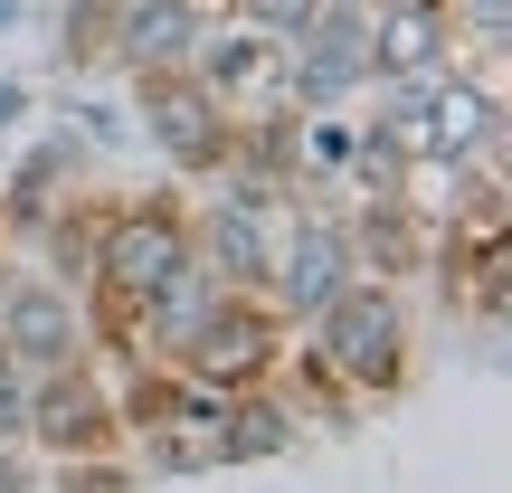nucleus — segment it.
<instances>
[{
  "instance_id": "obj_1",
  "label": "nucleus",
  "mask_w": 512,
  "mask_h": 493,
  "mask_svg": "<svg viewBox=\"0 0 512 493\" xmlns=\"http://www.w3.org/2000/svg\"><path fill=\"white\" fill-rule=\"evenodd\" d=\"M181 266H200V247H190V190H181V181L105 190L95 256H86V285H76V294H86V342L114 361L124 332H133V313H143Z\"/></svg>"
},
{
  "instance_id": "obj_2",
  "label": "nucleus",
  "mask_w": 512,
  "mask_h": 493,
  "mask_svg": "<svg viewBox=\"0 0 512 493\" xmlns=\"http://www.w3.org/2000/svg\"><path fill=\"white\" fill-rule=\"evenodd\" d=\"M304 351L351 389L361 408L408 399L418 380V332H408V285H380V275H351L323 313L304 323Z\"/></svg>"
},
{
  "instance_id": "obj_3",
  "label": "nucleus",
  "mask_w": 512,
  "mask_h": 493,
  "mask_svg": "<svg viewBox=\"0 0 512 493\" xmlns=\"http://www.w3.org/2000/svg\"><path fill=\"white\" fill-rule=\"evenodd\" d=\"M285 351H294V323L266 304V294H238V285H228L219 304L171 342V370H181L190 389H209V399H238V389H256V380L285 370Z\"/></svg>"
},
{
  "instance_id": "obj_4",
  "label": "nucleus",
  "mask_w": 512,
  "mask_h": 493,
  "mask_svg": "<svg viewBox=\"0 0 512 493\" xmlns=\"http://www.w3.org/2000/svg\"><path fill=\"white\" fill-rule=\"evenodd\" d=\"M19 446L38 465H67V456H124V418H114V380L105 361H57L29 370V418H19Z\"/></svg>"
},
{
  "instance_id": "obj_5",
  "label": "nucleus",
  "mask_w": 512,
  "mask_h": 493,
  "mask_svg": "<svg viewBox=\"0 0 512 493\" xmlns=\"http://www.w3.org/2000/svg\"><path fill=\"white\" fill-rule=\"evenodd\" d=\"M361 86H370V19L361 0H323L275 57V105L332 114V105H361Z\"/></svg>"
},
{
  "instance_id": "obj_6",
  "label": "nucleus",
  "mask_w": 512,
  "mask_h": 493,
  "mask_svg": "<svg viewBox=\"0 0 512 493\" xmlns=\"http://www.w3.org/2000/svg\"><path fill=\"white\" fill-rule=\"evenodd\" d=\"M133 114H143V133L162 143V162L181 171V181H219L228 152H238V114L190 67H143L133 76Z\"/></svg>"
},
{
  "instance_id": "obj_7",
  "label": "nucleus",
  "mask_w": 512,
  "mask_h": 493,
  "mask_svg": "<svg viewBox=\"0 0 512 493\" xmlns=\"http://www.w3.org/2000/svg\"><path fill=\"white\" fill-rule=\"evenodd\" d=\"M418 162H437V171H484V162H503V86H494V67H465V57H446L437 76L418 86Z\"/></svg>"
},
{
  "instance_id": "obj_8",
  "label": "nucleus",
  "mask_w": 512,
  "mask_h": 493,
  "mask_svg": "<svg viewBox=\"0 0 512 493\" xmlns=\"http://www.w3.org/2000/svg\"><path fill=\"white\" fill-rule=\"evenodd\" d=\"M351 238H342V219H332L323 200H285V219H275V266H266V304L285 313L294 332L313 323V313L332 304V294L351 285Z\"/></svg>"
},
{
  "instance_id": "obj_9",
  "label": "nucleus",
  "mask_w": 512,
  "mask_h": 493,
  "mask_svg": "<svg viewBox=\"0 0 512 493\" xmlns=\"http://www.w3.org/2000/svg\"><path fill=\"white\" fill-rule=\"evenodd\" d=\"M0 342H10L19 370H57V361H86V294L57 285L48 266L38 275H10L0 285Z\"/></svg>"
},
{
  "instance_id": "obj_10",
  "label": "nucleus",
  "mask_w": 512,
  "mask_h": 493,
  "mask_svg": "<svg viewBox=\"0 0 512 493\" xmlns=\"http://www.w3.org/2000/svg\"><path fill=\"white\" fill-rule=\"evenodd\" d=\"M342 238H351V266H361V275H380V285H418L427 247H437V219H427L399 181H380V190H361V209L342 219Z\"/></svg>"
},
{
  "instance_id": "obj_11",
  "label": "nucleus",
  "mask_w": 512,
  "mask_h": 493,
  "mask_svg": "<svg viewBox=\"0 0 512 493\" xmlns=\"http://www.w3.org/2000/svg\"><path fill=\"white\" fill-rule=\"evenodd\" d=\"M95 10H105L95 57H105V67H124V76H143V67H181V57H190L209 0H95Z\"/></svg>"
},
{
  "instance_id": "obj_12",
  "label": "nucleus",
  "mask_w": 512,
  "mask_h": 493,
  "mask_svg": "<svg viewBox=\"0 0 512 493\" xmlns=\"http://www.w3.org/2000/svg\"><path fill=\"white\" fill-rule=\"evenodd\" d=\"M275 57H285V38L247 29V19H200V38H190L181 67L200 76L228 114H247V105H275Z\"/></svg>"
},
{
  "instance_id": "obj_13",
  "label": "nucleus",
  "mask_w": 512,
  "mask_h": 493,
  "mask_svg": "<svg viewBox=\"0 0 512 493\" xmlns=\"http://www.w3.org/2000/svg\"><path fill=\"white\" fill-rule=\"evenodd\" d=\"M313 427L304 408L285 399V380H256L238 399H219V427H209V446H219V465H266V456H294Z\"/></svg>"
},
{
  "instance_id": "obj_14",
  "label": "nucleus",
  "mask_w": 512,
  "mask_h": 493,
  "mask_svg": "<svg viewBox=\"0 0 512 493\" xmlns=\"http://www.w3.org/2000/svg\"><path fill=\"white\" fill-rule=\"evenodd\" d=\"M143 475H133V456H67L38 475V493H133Z\"/></svg>"
},
{
  "instance_id": "obj_15",
  "label": "nucleus",
  "mask_w": 512,
  "mask_h": 493,
  "mask_svg": "<svg viewBox=\"0 0 512 493\" xmlns=\"http://www.w3.org/2000/svg\"><path fill=\"white\" fill-rule=\"evenodd\" d=\"M313 10H323V0H228V19H247V29H266V38H294Z\"/></svg>"
},
{
  "instance_id": "obj_16",
  "label": "nucleus",
  "mask_w": 512,
  "mask_h": 493,
  "mask_svg": "<svg viewBox=\"0 0 512 493\" xmlns=\"http://www.w3.org/2000/svg\"><path fill=\"white\" fill-rule=\"evenodd\" d=\"M0 493H38V456L29 446H0Z\"/></svg>"
},
{
  "instance_id": "obj_17",
  "label": "nucleus",
  "mask_w": 512,
  "mask_h": 493,
  "mask_svg": "<svg viewBox=\"0 0 512 493\" xmlns=\"http://www.w3.org/2000/svg\"><path fill=\"white\" fill-rule=\"evenodd\" d=\"M19 105H29V95H19V86H10V76H0V133H10V124H19Z\"/></svg>"
},
{
  "instance_id": "obj_18",
  "label": "nucleus",
  "mask_w": 512,
  "mask_h": 493,
  "mask_svg": "<svg viewBox=\"0 0 512 493\" xmlns=\"http://www.w3.org/2000/svg\"><path fill=\"white\" fill-rule=\"evenodd\" d=\"M10 19H19V10H10V0H0V29H10Z\"/></svg>"
}]
</instances>
